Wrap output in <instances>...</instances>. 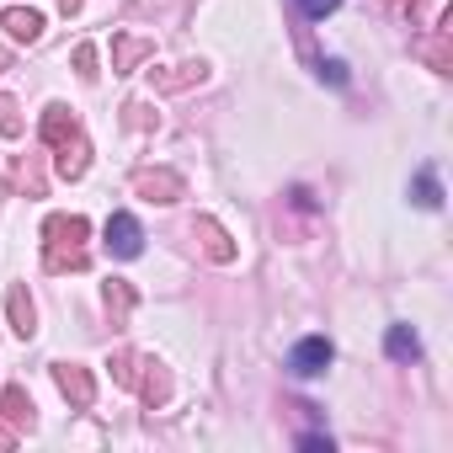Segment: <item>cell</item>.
Listing matches in <instances>:
<instances>
[{
  "instance_id": "d6986e66",
  "label": "cell",
  "mask_w": 453,
  "mask_h": 453,
  "mask_svg": "<svg viewBox=\"0 0 453 453\" xmlns=\"http://www.w3.org/2000/svg\"><path fill=\"white\" fill-rule=\"evenodd\" d=\"M12 442H17V432H12V426H0V448H12Z\"/></svg>"
},
{
  "instance_id": "6da1fadb",
  "label": "cell",
  "mask_w": 453,
  "mask_h": 453,
  "mask_svg": "<svg viewBox=\"0 0 453 453\" xmlns=\"http://www.w3.org/2000/svg\"><path fill=\"white\" fill-rule=\"evenodd\" d=\"M86 235H91V224L81 213H54L43 224V241H49L43 267L49 273H81L86 267Z\"/></svg>"
},
{
  "instance_id": "4fadbf2b",
  "label": "cell",
  "mask_w": 453,
  "mask_h": 453,
  "mask_svg": "<svg viewBox=\"0 0 453 453\" xmlns=\"http://www.w3.org/2000/svg\"><path fill=\"white\" fill-rule=\"evenodd\" d=\"M0 134H6V139L22 134V118H17V102L12 96H0Z\"/></svg>"
},
{
  "instance_id": "8992f818",
  "label": "cell",
  "mask_w": 453,
  "mask_h": 453,
  "mask_svg": "<svg viewBox=\"0 0 453 453\" xmlns=\"http://www.w3.org/2000/svg\"><path fill=\"white\" fill-rule=\"evenodd\" d=\"M43 139H49L54 150H65L70 139H81V123L70 118V107H49V112H43Z\"/></svg>"
},
{
  "instance_id": "52a82bcc",
  "label": "cell",
  "mask_w": 453,
  "mask_h": 453,
  "mask_svg": "<svg viewBox=\"0 0 453 453\" xmlns=\"http://www.w3.org/2000/svg\"><path fill=\"white\" fill-rule=\"evenodd\" d=\"M0 27H6L17 43H38V38H43V17H38V12H27V6L6 12V17H0Z\"/></svg>"
},
{
  "instance_id": "ba28073f",
  "label": "cell",
  "mask_w": 453,
  "mask_h": 453,
  "mask_svg": "<svg viewBox=\"0 0 453 453\" xmlns=\"http://www.w3.org/2000/svg\"><path fill=\"white\" fill-rule=\"evenodd\" d=\"M6 304H12V331H17V336H33V331H38V315H33L27 288H12V294H6Z\"/></svg>"
},
{
  "instance_id": "8fae6325",
  "label": "cell",
  "mask_w": 453,
  "mask_h": 453,
  "mask_svg": "<svg viewBox=\"0 0 453 453\" xmlns=\"http://www.w3.org/2000/svg\"><path fill=\"white\" fill-rule=\"evenodd\" d=\"M112 54H118V59H112L118 70H134V65L150 54V43H139V38H118V49H112Z\"/></svg>"
},
{
  "instance_id": "2e32d148",
  "label": "cell",
  "mask_w": 453,
  "mask_h": 453,
  "mask_svg": "<svg viewBox=\"0 0 453 453\" xmlns=\"http://www.w3.org/2000/svg\"><path fill=\"white\" fill-rule=\"evenodd\" d=\"M75 65H81V75H96V49L81 43V49H75Z\"/></svg>"
},
{
  "instance_id": "ac0fdd59",
  "label": "cell",
  "mask_w": 453,
  "mask_h": 453,
  "mask_svg": "<svg viewBox=\"0 0 453 453\" xmlns=\"http://www.w3.org/2000/svg\"><path fill=\"white\" fill-rule=\"evenodd\" d=\"M81 6H86V0H59V12H65V17H75Z\"/></svg>"
},
{
  "instance_id": "7c38bea8",
  "label": "cell",
  "mask_w": 453,
  "mask_h": 453,
  "mask_svg": "<svg viewBox=\"0 0 453 453\" xmlns=\"http://www.w3.org/2000/svg\"><path fill=\"white\" fill-rule=\"evenodd\" d=\"M416 203H421V208H442V187H437V171H421V176H416Z\"/></svg>"
},
{
  "instance_id": "9a60e30c",
  "label": "cell",
  "mask_w": 453,
  "mask_h": 453,
  "mask_svg": "<svg viewBox=\"0 0 453 453\" xmlns=\"http://www.w3.org/2000/svg\"><path fill=\"white\" fill-rule=\"evenodd\" d=\"M299 6H304V17H315V22H320V17H331V12L342 6V0H299Z\"/></svg>"
},
{
  "instance_id": "277c9868",
  "label": "cell",
  "mask_w": 453,
  "mask_h": 453,
  "mask_svg": "<svg viewBox=\"0 0 453 453\" xmlns=\"http://www.w3.org/2000/svg\"><path fill=\"white\" fill-rule=\"evenodd\" d=\"M134 187H139L150 203H176V197H187V181H181L176 171H139Z\"/></svg>"
},
{
  "instance_id": "e0dca14e",
  "label": "cell",
  "mask_w": 453,
  "mask_h": 453,
  "mask_svg": "<svg viewBox=\"0 0 453 453\" xmlns=\"http://www.w3.org/2000/svg\"><path fill=\"white\" fill-rule=\"evenodd\" d=\"M320 70H326V75H331V81H336V86H342V81H347V65H342V59H331V65H320Z\"/></svg>"
},
{
  "instance_id": "9c48e42d",
  "label": "cell",
  "mask_w": 453,
  "mask_h": 453,
  "mask_svg": "<svg viewBox=\"0 0 453 453\" xmlns=\"http://www.w3.org/2000/svg\"><path fill=\"white\" fill-rule=\"evenodd\" d=\"M389 357H395V363H416V357H421V342H416L411 326H389Z\"/></svg>"
},
{
  "instance_id": "3957f363",
  "label": "cell",
  "mask_w": 453,
  "mask_h": 453,
  "mask_svg": "<svg viewBox=\"0 0 453 453\" xmlns=\"http://www.w3.org/2000/svg\"><path fill=\"white\" fill-rule=\"evenodd\" d=\"M331 368V342L326 336H304L294 352H288V373L294 379H315V373H326Z\"/></svg>"
},
{
  "instance_id": "30bf717a",
  "label": "cell",
  "mask_w": 453,
  "mask_h": 453,
  "mask_svg": "<svg viewBox=\"0 0 453 453\" xmlns=\"http://www.w3.org/2000/svg\"><path fill=\"white\" fill-rule=\"evenodd\" d=\"M197 235L208 241V257H213V262H230V257H235V246L224 241V230H219L213 219H197Z\"/></svg>"
},
{
  "instance_id": "5b68a950",
  "label": "cell",
  "mask_w": 453,
  "mask_h": 453,
  "mask_svg": "<svg viewBox=\"0 0 453 453\" xmlns=\"http://www.w3.org/2000/svg\"><path fill=\"white\" fill-rule=\"evenodd\" d=\"M54 379H59V389H65V395H70L81 411L96 400V384H91V373H86V368H75V363H59V368H54Z\"/></svg>"
},
{
  "instance_id": "7a4b0ae2",
  "label": "cell",
  "mask_w": 453,
  "mask_h": 453,
  "mask_svg": "<svg viewBox=\"0 0 453 453\" xmlns=\"http://www.w3.org/2000/svg\"><path fill=\"white\" fill-rule=\"evenodd\" d=\"M107 251L123 257V262H134V257L144 251V230H139L134 213H112V219H107Z\"/></svg>"
},
{
  "instance_id": "5bb4252c",
  "label": "cell",
  "mask_w": 453,
  "mask_h": 453,
  "mask_svg": "<svg viewBox=\"0 0 453 453\" xmlns=\"http://www.w3.org/2000/svg\"><path fill=\"white\" fill-rule=\"evenodd\" d=\"M0 405H6V416H12V421H22V416H27V411H33V400H27V395H22V389H17V384H12V389H6V400H0Z\"/></svg>"
},
{
  "instance_id": "ffe728a7",
  "label": "cell",
  "mask_w": 453,
  "mask_h": 453,
  "mask_svg": "<svg viewBox=\"0 0 453 453\" xmlns=\"http://www.w3.org/2000/svg\"><path fill=\"white\" fill-rule=\"evenodd\" d=\"M6 65H12V54H6V49H0V70H6Z\"/></svg>"
}]
</instances>
